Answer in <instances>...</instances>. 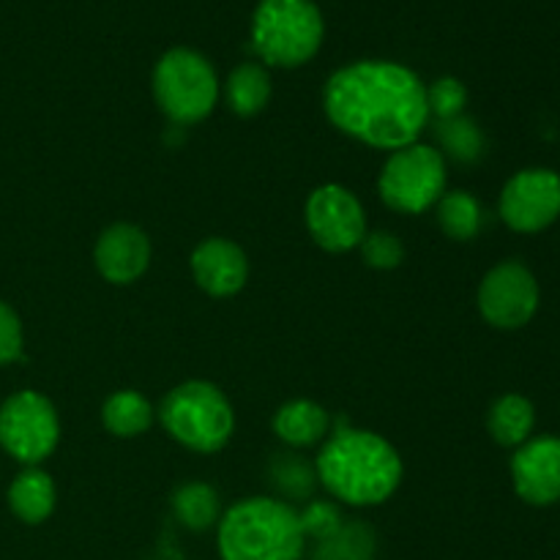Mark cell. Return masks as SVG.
Instances as JSON below:
<instances>
[{
	"mask_svg": "<svg viewBox=\"0 0 560 560\" xmlns=\"http://www.w3.org/2000/svg\"><path fill=\"white\" fill-rule=\"evenodd\" d=\"M323 107L339 131L381 151L413 145L430 124L427 85L408 66L388 60H359L334 71Z\"/></svg>",
	"mask_w": 560,
	"mask_h": 560,
	"instance_id": "6da1fadb",
	"label": "cell"
},
{
	"mask_svg": "<svg viewBox=\"0 0 560 560\" xmlns=\"http://www.w3.org/2000/svg\"><path fill=\"white\" fill-rule=\"evenodd\" d=\"M317 485L348 506H377L397 492L402 459L375 432L339 427L315 459Z\"/></svg>",
	"mask_w": 560,
	"mask_h": 560,
	"instance_id": "7a4b0ae2",
	"label": "cell"
},
{
	"mask_svg": "<svg viewBox=\"0 0 560 560\" xmlns=\"http://www.w3.org/2000/svg\"><path fill=\"white\" fill-rule=\"evenodd\" d=\"M222 560H301L306 536L301 517L279 498H244L219 520Z\"/></svg>",
	"mask_w": 560,
	"mask_h": 560,
	"instance_id": "3957f363",
	"label": "cell"
},
{
	"mask_svg": "<svg viewBox=\"0 0 560 560\" xmlns=\"http://www.w3.org/2000/svg\"><path fill=\"white\" fill-rule=\"evenodd\" d=\"M326 22L312 0H260L252 16V49L262 63L295 69L320 49Z\"/></svg>",
	"mask_w": 560,
	"mask_h": 560,
	"instance_id": "277c9868",
	"label": "cell"
},
{
	"mask_svg": "<svg viewBox=\"0 0 560 560\" xmlns=\"http://www.w3.org/2000/svg\"><path fill=\"white\" fill-rule=\"evenodd\" d=\"M159 419L173 441L200 454H213L228 446L235 430V413L228 397L206 381L175 386L162 399Z\"/></svg>",
	"mask_w": 560,
	"mask_h": 560,
	"instance_id": "5b68a950",
	"label": "cell"
},
{
	"mask_svg": "<svg viewBox=\"0 0 560 560\" xmlns=\"http://www.w3.org/2000/svg\"><path fill=\"white\" fill-rule=\"evenodd\" d=\"M153 96L175 126L200 124L219 98V80L211 60L189 47H175L153 69Z\"/></svg>",
	"mask_w": 560,
	"mask_h": 560,
	"instance_id": "8992f818",
	"label": "cell"
},
{
	"mask_svg": "<svg viewBox=\"0 0 560 560\" xmlns=\"http://www.w3.org/2000/svg\"><path fill=\"white\" fill-rule=\"evenodd\" d=\"M377 191L392 211H430L446 195V159L441 151L419 142L399 148L383 164Z\"/></svg>",
	"mask_w": 560,
	"mask_h": 560,
	"instance_id": "52a82bcc",
	"label": "cell"
},
{
	"mask_svg": "<svg viewBox=\"0 0 560 560\" xmlns=\"http://www.w3.org/2000/svg\"><path fill=\"white\" fill-rule=\"evenodd\" d=\"M60 421L52 402L38 392H16L0 405V446L25 465H38L55 452Z\"/></svg>",
	"mask_w": 560,
	"mask_h": 560,
	"instance_id": "ba28073f",
	"label": "cell"
},
{
	"mask_svg": "<svg viewBox=\"0 0 560 560\" xmlns=\"http://www.w3.org/2000/svg\"><path fill=\"white\" fill-rule=\"evenodd\" d=\"M539 282L520 260L498 262L479 284V312L492 328L517 331L534 320L539 310Z\"/></svg>",
	"mask_w": 560,
	"mask_h": 560,
	"instance_id": "9c48e42d",
	"label": "cell"
},
{
	"mask_svg": "<svg viewBox=\"0 0 560 560\" xmlns=\"http://www.w3.org/2000/svg\"><path fill=\"white\" fill-rule=\"evenodd\" d=\"M498 211L514 233H541L560 217V175L547 167L520 170L503 186Z\"/></svg>",
	"mask_w": 560,
	"mask_h": 560,
	"instance_id": "30bf717a",
	"label": "cell"
},
{
	"mask_svg": "<svg viewBox=\"0 0 560 560\" xmlns=\"http://www.w3.org/2000/svg\"><path fill=\"white\" fill-rule=\"evenodd\" d=\"M306 228L326 252H350L366 235L364 208L350 189L326 184L306 200Z\"/></svg>",
	"mask_w": 560,
	"mask_h": 560,
	"instance_id": "8fae6325",
	"label": "cell"
},
{
	"mask_svg": "<svg viewBox=\"0 0 560 560\" xmlns=\"http://www.w3.org/2000/svg\"><path fill=\"white\" fill-rule=\"evenodd\" d=\"M512 485L520 501L552 506L560 501V438H530L512 457Z\"/></svg>",
	"mask_w": 560,
	"mask_h": 560,
	"instance_id": "7c38bea8",
	"label": "cell"
},
{
	"mask_svg": "<svg viewBox=\"0 0 560 560\" xmlns=\"http://www.w3.org/2000/svg\"><path fill=\"white\" fill-rule=\"evenodd\" d=\"M93 260L107 282L131 284L151 266V241L135 224L118 222L98 235Z\"/></svg>",
	"mask_w": 560,
	"mask_h": 560,
	"instance_id": "4fadbf2b",
	"label": "cell"
},
{
	"mask_svg": "<svg viewBox=\"0 0 560 560\" xmlns=\"http://www.w3.org/2000/svg\"><path fill=\"white\" fill-rule=\"evenodd\" d=\"M189 262L195 282L213 299L235 295L249 277V262H246L244 249L228 238H206L191 252Z\"/></svg>",
	"mask_w": 560,
	"mask_h": 560,
	"instance_id": "5bb4252c",
	"label": "cell"
},
{
	"mask_svg": "<svg viewBox=\"0 0 560 560\" xmlns=\"http://www.w3.org/2000/svg\"><path fill=\"white\" fill-rule=\"evenodd\" d=\"M328 430H331V419L326 408L312 399H293L273 413V432L279 441L293 448L315 446L328 435Z\"/></svg>",
	"mask_w": 560,
	"mask_h": 560,
	"instance_id": "9a60e30c",
	"label": "cell"
},
{
	"mask_svg": "<svg viewBox=\"0 0 560 560\" xmlns=\"http://www.w3.org/2000/svg\"><path fill=\"white\" fill-rule=\"evenodd\" d=\"M536 427V408L523 394H503L495 399L487 413V430L498 446L520 448L530 441V432Z\"/></svg>",
	"mask_w": 560,
	"mask_h": 560,
	"instance_id": "2e32d148",
	"label": "cell"
},
{
	"mask_svg": "<svg viewBox=\"0 0 560 560\" xmlns=\"http://www.w3.org/2000/svg\"><path fill=\"white\" fill-rule=\"evenodd\" d=\"M9 506L22 523H44L55 509V485L49 474L38 468L22 470L9 487Z\"/></svg>",
	"mask_w": 560,
	"mask_h": 560,
	"instance_id": "e0dca14e",
	"label": "cell"
},
{
	"mask_svg": "<svg viewBox=\"0 0 560 560\" xmlns=\"http://www.w3.org/2000/svg\"><path fill=\"white\" fill-rule=\"evenodd\" d=\"M266 479L271 490L288 501H310L315 495L317 487V470L315 463L299 457L293 452H277L271 454L266 468Z\"/></svg>",
	"mask_w": 560,
	"mask_h": 560,
	"instance_id": "ac0fdd59",
	"label": "cell"
},
{
	"mask_svg": "<svg viewBox=\"0 0 560 560\" xmlns=\"http://www.w3.org/2000/svg\"><path fill=\"white\" fill-rule=\"evenodd\" d=\"M224 98L235 115L252 118V115L262 113L271 102V77L260 63H241L238 69L230 71Z\"/></svg>",
	"mask_w": 560,
	"mask_h": 560,
	"instance_id": "d6986e66",
	"label": "cell"
},
{
	"mask_svg": "<svg viewBox=\"0 0 560 560\" xmlns=\"http://www.w3.org/2000/svg\"><path fill=\"white\" fill-rule=\"evenodd\" d=\"M375 534L361 520H345L331 536L315 541L312 560H372L375 558Z\"/></svg>",
	"mask_w": 560,
	"mask_h": 560,
	"instance_id": "ffe728a7",
	"label": "cell"
},
{
	"mask_svg": "<svg viewBox=\"0 0 560 560\" xmlns=\"http://www.w3.org/2000/svg\"><path fill=\"white\" fill-rule=\"evenodd\" d=\"M173 514L184 528L202 534L219 523V495L211 485L189 481L173 492Z\"/></svg>",
	"mask_w": 560,
	"mask_h": 560,
	"instance_id": "44dd1931",
	"label": "cell"
},
{
	"mask_svg": "<svg viewBox=\"0 0 560 560\" xmlns=\"http://www.w3.org/2000/svg\"><path fill=\"white\" fill-rule=\"evenodd\" d=\"M438 224L452 241H470L481 233L485 211L470 191L454 189L438 200Z\"/></svg>",
	"mask_w": 560,
	"mask_h": 560,
	"instance_id": "7402d4cb",
	"label": "cell"
},
{
	"mask_svg": "<svg viewBox=\"0 0 560 560\" xmlns=\"http://www.w3.org/2000/svg\"><path fill=\"white\" fill-rule=\"evenodd\" d=\"M102 421L113 435L118 438H137L151 427L153 408L142 394L137 392H115L104 402Z\"/></svg>",
	"mask_w": 560,
	"mask_h": 560,
	"instance_id": "603a6c76",
	"label": "cell"
},
{
	"mask_svg": "<svg viewBox=\"0 0 560 560\" xmlns=\"http://www.w3.org/2000/svg\"><path fill=\"white\" fill-rule=\"evenodd\" d=\"M438 140H441L443 151L459 164H474L485 156V131L479 129V124L465 115H457V118L438 120Z\"/></svg>",
	"mask_w": 560,
	"mask_h": 560,
	"instance_id": "cb8c5ba5",
	"label": "cell"
},
{
	"mask_svg": "<svg viewBox=\"0 0 560 560\" xmlns=\"http://www.w3.org/2000/svg\"><path fill=\"white\" fill-rule=\"evenodd\" d=\"M465 104H468V91L454 77H441L435 85L427 88V107L438 120L457 118V115H463Z\"/></svg>",
	"mask_w": 560,
	"mask_h": 560,
	"instance_id": "d4e9b609",
	"label": "cell"
},
{
	"mask_svg": "<svg viewBox=\"0 0 560 560\" xmlns=\"http://www.w3.org/2000/svg\"><path fill=\"white\" fill-rule=\"evenodd\" d=\"M359 246L366 266L377 268V271H392V268H397L405 257L402 241L394 233H386V230L364 235V241H361Z\"/></svg>",
	"mask_w": 560,
	"mask_h": 560,
	"instance_id": "484cf974",
	"label": "cell"
},
{
	"mask_svg": "<svg viewBox=\"0 0 560 560\" xmlns=\"http://www.w3.org/2000/svg\"><path fill=\"white\" fill-rule=\"evenodd\" d=\"M299 517H301V528H304L306 541L326 539V536H331L334 530L345 523L342 514H339V509L334 506V503H323V501L310 503V506H306Z\"/></svg>",
	"mask_w": 560,
	"mask_h": 560,
	"instance_id": "4316f807",
	"label": "cell"
},
{
	"mask_svg": "<svg viewBox=\"0 0 560 560\" xmlns=\"http://www.w3.org/2000/svg\"><path fill=\"white\" fill-rule=\"evenodd\" d=\"M22 359V323L9 304L0 301V366Z\"/></svg>",
	"mask_w": 560,
	"mask_h": 560,
	"instance_id": "83f0119b",
	"label": "cell"
}]
</instances>
